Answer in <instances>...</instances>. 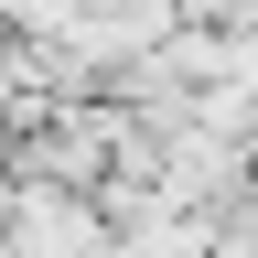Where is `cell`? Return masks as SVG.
Instances as JSON below:
<instances>
[{"label":"cell","instance_id":"2","mask_svg":"<svg viewBox=\"0 0 258 258\" xmlns=\"http://www.w3.org/2000/svg\"><path fill=\"white\" fill-rule=\"evenodd\" d=\"M205 215H215V258H258V172H247L237 194H215Z\"/></svg>","mask_w":258,"mask_h":258},{"label":"cell","instance_id":"1","mask_svg":"<svg viewBox=\"0 0 258 258\" xmlns=\"http://www.w3.org/2000/svg\"><path fill=\"white\" fill-rule=\"evenodd\" d=\"M0 247L11 258H108L118 226H108V205H97V183H32V172H11Z\"/></svg>","mask_w":258,"mask_h":258}]
</instances>
